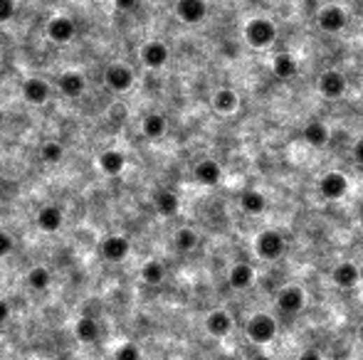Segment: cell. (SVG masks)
<instances>
[{
    "mask_svg": "<svg viewBox=\"0 0 363 360\" xmlns=\"http://www.w3.org/2000/svg\"><path fill=\"white\" fill-rule=\"evenodd\" d=\"M35 222H37V227H40L43 232H48V235H55V232L62 230L64 215H62V210H59L55 203H48V205H43V208L37 210Z\"/></svg>",
    "mask_w": 363,
    "mask_h": 360,
    "instance_id": "obj_13",
    "label": "cell"
},
{
    "mask_svg": "<svg viewBox=\"0 0 363 360\" xmlns=\"http://www.w3.org/2000/svg\"><path fill=\"white\" fill-rule=\"evenodd\" d=\"M134 82H136V77H134V72H131L129 64L111 62L109 67L104 69V84L111 89V92H116V94L129 92V89L134 87Z\"/></svg>",
    "mask_w": 363,
    "mask_h": 360,
    "instance_id": "obj_4",
    "label": "cell"
},
{
    "mask_svg": "<svg viewBox=\"0 0 363 360\" xmlns=\"http://www.w3.org/2000/svg\"><path fill=\"white\" fill-rule=\"evenodd\" d=\"M353 161H356L358 166H363V138H358V141L353 143Z\"/></svg>",
    "mask_w": 363,
    "mask_h": 360,
    "instance_id": "obj_37",
    "label": "cell"
},
{
    "mask_svg": "<svg viewBox=\"0 0 363 360\" xmlns=\"http://www.w3.org/2000/svg\"><path fill=\"white\" fill-rule=\"evenodd\" d=\"M242 37H245L250 48L264 50L277 40V25L269 17H252V20H248L245 30H242Z\"/></svg>",
    "mask_w": 363,
    "mask_h": 360,
    "instance_id": "obj_1",
    "label": "cell"
},
{
    "mask_svg": "<svg viewBox=\"0 0 363 360\" xmlns=\"http://www.w3.org/2000/svg\"><path fill=\"white\" fill-rule=\"evenodd\" d=\"M225 55H230V57H232V55H235V48H232V45H227V48H225Z\"/></svg>",
    "mask_w": 363,
    "mask_h": 360,
    "instance_id": "obj_40",
    "label": "cell"
},
{
    "mask_svg": "<svg viewBox=\"0 0 363 360\" xmlns=\"http://www.w3.org/2000/svg\"><path fill=\"white\" fill-rule=\"evenodd\" d=\"M17 13L15 0H0V22H10Z\"/></svg>",
    "mask_w": 363,
    "mask_h": 360,
    "instance_id": "obj_33",
    "label": "cell"
},
{
    "mask_svg": "<svg viewBox=\"0 0 363 360\" xmlns=\"http://www.w3.org/2000/svg\"><path fill=\"white\" fill-rule=\"evenodd\" d=\"M361 224H363V217H361Z\"/></svg>",
    "mask_w": 363,
    "mask_h": 360,
    "instance_id": "obj_44",
    "label": "cell"
},
{
    "mask_svg": "<svg viewBox=\"0 0 363 360\" xmlns=\"http://www.w3.org/2000/svg\"><path fill=\"white\" fill-rule=\"evenodd\" d=\"M138 59H141L143 67H148V69H164L166 64H169V59H171V50H169L166 42L151 40L141 48Z\"/></svg>",
    "mask_w": 363,
    "mask_h": 360,
    "instance_id": "obj_7",
    "label": "cell"
},
{
    "mask_svg": "<svg viewBox=\"0 0 363 360\" xmlns=\"http://www.w3.org/2000/svg\"><path fill=\"white\" fill-rule=\"evenodd\" d=\"M40 158H43L45 163H59L64 158V146L59 141H45L43 146H40Z\"/></svg>",
    "mask_w": 363,
    "mask_h": 360,
    "instance_id": "obj_31",
    "label": "cell"
},
{
    "mask_svg": "<svg viewBox=\"0 0 363 360\" xmlns=\"http://www.w3.org/2000/svg\"><path fill=\"white\" fill-rule=\"evenodd\" d=\"M358 340H361V343H363V324L358 326Z\"/></svg>",
    "mask_w": 363,
    "mask_h": 360,
    "instance_id": "obj_41",
    "label": "cell"
},
{
    "mask_svg": "<svg viewBox=\"0 0 363 360\" xmlns=\"http://www.w3.org/2000/svg\"><path fill=\"white\" fill-rule=\"evenodd\" d=\"M332 282L339 289H353L361 282V269L353 261H339L332 272Z\"/></svg>",
    "mask_w": 363,
    "mask_h": 360,
    "instance_id": "obj_20",
    "label": "cell"
},
{
    "mask_svg": "<svg viewBox=\"0 0 363 360\" xmlns=\"http://www.w3.org/2000/svg\"><path fill=\"white\" fill-rule=\"evenodd\" d=\"M316 25L327 35H339L348 25V15L341 6H324L316 13Z\"/></svg>",
    "mask_w": 363,
    "mask_h": 360,
    "instance_id": "obj_6",
    "label": "cell"
},
{
    "mask_svg": "<svg viewBox=\"0 0 363 360\" xmlns=\"http://www.w3.org/2000/svg\"><path fill=\"white\" fill-rule=\"evenodd\" d=\"M141 348H138L136 343H131V340H127V343H121L119 348L114 350V360H141Z\"/></svg>",
    "mask_w": 363,
    "mask_h": 360,
    "instance_id": "obj_32",
    "label": "cell"
},
{
    "mask_svg": "<svg viewBox=\"0 0 363 360\" xmlns=\"http://www.w3.org/2000/svg\"><path fill=\"white\" fill-rule=\"evenodd\" d=\"M237 106H240V96H237L235 89L222 87V89H218L215 94H213V109H215L218 114H222V116L235 114Z\"/></svg>",
    "mask_w": 363,
    "mask_h": 360,
    "instance_id": "obj_22",
    "label": "cell"
},
{
    "mask_svg": "<svg viewBox=\"0 0 363 360\" xmlns=\"http://www.w3.org/2000/svg\"><path fill=\"white\" fill-rule=\"evenodd\" d=\"M348 193V178L339 171H329L319 178V195L329 203H336V200L346 198Z\"/></svg>",
    "mask_w": 363,
    "mask_h": 360,
    "instance_id": "obj_5",
    "label": "cell"
},
{
    "mask_svg": "<svg viewBox=\"0 0 363 360\" xmlns=\"http://www.w3.org/2000/svg\"><path fill=\"white\" fill-rule=\"evenodd\" d=\"M50 96H52V84L45 82V79L30 77L22 82V99H25L27 104L43 106L50 101Z\"/></svg>",
    "mask_w": 363,
    "mask_h": 360,
    "instance_id": "obj_9",
    "label": "cell"
},
{
    "mask_svg": "<svg viewBox=\"0 0 363 360\" xmlns=\"http://www.w3.org/2000/svg\"><path fill=\"white\" fill-rule=\"evenodd\" d=\"M77 35V25H74L72 17L67 15H55L52 20L48 22V37L57 45H67V42L74 40Z\"/></svg>",
    "mask_w": 363,
    "mask_h": 360,
    "instance_id": "obj_15",
    "label": "cell"
},
{
    "mask_svg": "<svg viewBox=\"0 0 363 360\" xmlns=\"http://www.w3.org/2000/svg\"><path fill=\"white\" fill-rule=\"evenodd\" d=\"M277 321L269 316V313H255L252 319L248 321V338L257 345H264V343H272L277 338Z\"/></svg>",
    "mask_w": 363,
    "mask_h": 360,
    "instance_id": "obj_2",
    "label": "cell"
},
{
    "mask_svg": "<svg viewBox=\"0 0 363 360\" xmlns=\"http://www.w3.org/2000/svg\"><path fill=\"white\" fill-rule=\"evenodd\" d=\"M99 254L104 257L106 261H124L129 254H131V242L121 235H111V237H106V240H101Z\"/></svg>",
    "mask_w": 363,
    "mask_h": 360,
    "instance_id": "obj_14",
    "label": "cell"
},
{
    "mask_svg": "<svg viewBox=\"0 0 363 360\" xmlns=\"http://www.w3.org/2000/svg\"><path fill=\"white\" fill-rule=\"evenodd\" d=\"M255 252H257L259 259L274 261L285 254V237L277 230H262L255 240Z\"/></svg>",
    "mask_w": 363,
    "mask_h": 360,
    "instance_id": "obj_3",
    "label": "cell"
},
{
    "mask_svg": "<svg viewBox=\"0 0 363 360\" xmlns=\"http://www.w3.org/2000/svg\"><path fill=\"white\" fill-rule=\"evenodd\" d=\"M316 87H319L321 96H327V99H339V96L346 94V77H343L341 72H336V69H327V72H321Z\"/></svg>",
    "mask_w": 363,
    "mask_h": 360,
    "instance_id": "obj_11",
    "label": "cell"
},
{
    "mask_svg": "<svg viewBox=\"0 0 363 360\" xmlns=\"http://www.w3.org/2000/svg\"><path fill=\"white\" fill-rule=\"evenodd\" d=\"M97 166H99V171L104 173V175L116 178L127 168V156H124L119 148H106V151H101L99 158H97Z\"/></svg>",
    "mask_w": 363,
    "mask_h": 360,
    "instance_id": "obj_18",
    "label": "cell"
},
{
    "mask_svg": "<svg viewBox=\"0 0 363 360\" xmlns=\"http://www.w3.org/2000/svg\"><path fill=\"white\" fill-rule=\"evenodd\" d=\"M306 303V294L301 287H285L277 294V308L287 316H294L304 308Z\"/></svg>",
    "mask_w": 363,
    "mask_h": 360,
    "instance_id": "obj_12",
    "label": "cell"
},
{
    "mask_svg": "<svg viewBox=\"0 0 363 360\" xmlns=\"http://www.w3.org/2000/svg\"><path fill=\"white\" fill-rule=\"evenodd\" d=\"M74 336H77L79 343H94V340H99V324H97V319H92V316L77 319Z\"/></svg>",
    "mask_w": 363,
    "mask_h": 360,
    "instance_id": "obj_24",
    "label": "cell"
},
{
    "mask_svg": "<svg viewBox=\"0 0 363 360\" xmlns=\"http://www.w3.org/2000/svg\"><path fill=\"white\" fill-rule=\"evenodd\" d=\"M40 360H50V358H40Z\"/></svg>",
    "mask_w": 363,
    "mask_h": 360,
    "instance_id": "obj_43",
    "label": "cell"
},
{
    "mask_svg": "<svg viewBox=\"0 0 363 360\" xmlns=\"http://www.w3.org/2000/svg\"><path fill=\"white\" fill-rule=\"evenodd\" d=\"M301 138L311 148H324L329 143V138H332V131H329V126L324 121H309L304 126V131H301Z\"/></svg>",
    "mask_w": 363,
    "mask_h": 360,
    "instance_id": "obj_21",
    "label": "cell"
},
{
    "mask_svg": "<svg viewBox=\"0 0 363 360\" xmlns=\"http://www.w3.org/2000/svg\"><path fill=\"white\" fill-rule=\"evenodd\" d=\"M240 208L248 215H262L267 210V198L259 190H245L240 195Z\"/></svg>",
    "mask_w": 363,
    "mask_h": 360,
    "instance_id": "obj_27",
    "label": "cell"
},
{
    "mask_svg": "<svg viewBox=\"0 0 363 360\" xmlns=\"http://www.w3.org/2000/svg\"><path fill=\"white\" fill-rule=\"evenodd\" d=\"M252 360H274V358H269V355H264V353H259V355H255Z\"/></svg>",
    "mask_w": 363,
    "mask_h": 360,
    "instance_id": "obj_39",
    "label": "cell"
},
{
    "mask_svg": "<svg viewBox=\"0 0 363 360\" xmlns=\"http://www.w3.org/2000/svg\"><path fill=\"white\" fill-rule=\"evenodd\" d=\"M299 360H324V355H321L319 350H314V348H306V350H301Z\"/></svg>",
    "mask_w": 363,
    "mask_h": 360,
    "instance_id": "obj_38",
    "label": "cell"
},
{
    "mask_svg": "<svg viewBox=\"0 0 363 360\" xmlns=\"http://www.w3.org/2000/svg\"><path fill=\"white\" fill-rule=\"evenodd\" d=\"M136 6H138V0H114V8L116 10H121V13L136 10Z\"/></svg>",
    "mask_w": 363,
    "mask_h": 360,
    "instance_id": "obj_35",
    "label": "cell"
},
{
    "mask_svg": "<svg viewBox=\"0 0 363 360\" xmlns=\"http://www.w3.org/2000/svg\"><path fill=\"white\" fill-rule=\"evenodd\" d=\"M0 141H3V134H0Z\"/></svg>",
    "mask_w": 363,
    "mask_h": 360,
    "instance_id": "obj_42",
    "label": "cell"
},
{
    "mask_svg": "<svg viewBox=\"0 0 363 360\" xmlns=\"http://www.w3.org/2000/svg\"><path fill=\"white\" fill-rule=\"evenodd\" d=\"M57 92L64 99H79L87 92V77L77 69H67L57 77Z\"/></svg>",
    "mask_w": 363,
    "mask_h": 360,
    "instance_id": "obj_8",
    "label": "cell"
},
{
    "mask_svg": "<svg viewBox=\"0 0 363 360\" xmlns=\"http://www.w3.org/2000/svg\"><path fill=\"white\" fill-rule=\"evenodd\" d=\"M193 178L198 180L200 185L213 188V185H218L222 180V166L218 161H213V158H203V161L195 163Z\"/></svg>",
    "mask_w": 363,
    "mask_h": 360,
    "instance_id": "obj_17",
    "label": "cell"
},
{
    "mask_svg": "<svg viewBox=\"0 0 363 360\" xmlns=\"http://www.w3.org/2000/svg\"><path fill=\"white\" fill-rule=\"evenodd\" d=\"M138 277H141L143 284H151V287L161 284V282L166 279V266H164V261H158V259L143 261V266H141V272H138Z\"/></svg>",
    "mask_w": 363,
    "mask_h": 360,
    "instance_id": "obj_28",
    "label": "cell"
},
{
    "mask_svg": "<svg viewBox=\"0 0 363 360\" xmlns=\"http://www.w3.org/2000/svg\"><path fill=\"white\" fill-rule=\"evenodd\" d=\"M176 15L185 25H198L206 20L208 3L206 0H176Z\"/></svg>",
    "mask_w": 363,
    "mask_h": 360,
    "instance_id": "obj_10",
    "label": "cell"
},
{
    "mask_svg": "<svg viewBox=\"0 0 363 360\" xmlns=\"http://www.w3.org/2000/svg\"><path fill=\"white\" fill-rule=\"evenodd\" d=\"M198 242H200V237L193 227H180V230H176V235H173V247H176V252H180V254L193 252L195 247H198Z\"/></svg>",
    "mask_w": 363,
    "mask_h": 360,
    "instance_id": "obj_29",
    "label": "cell"
},
{
    "mask_svg": "<svg viewBox=\"0 0 363 360\" xmlns=\"http://www.w3.org/2000/svg\"><path fill=\"white\" fill-rule=\"evenodd\" d=\"M10 316H13V306L6 301V298H0V326L6 324V321L10 319Z\"/></svg>",
    "mask_w": 363,
    "mask_h": 360,
    "instance_id": "obj_36",
    "label": "cell"
},
{
    "mask_svg": "<svg viewBox=\"0 0 363 360\" xmlns=\"http://www.w3.org/2000/svg\"><path fill=\"white\" fill-rule=\"evenodd\" d=\"M255 279H257V274H255L252 264H248V261H237V264L230 266V272H227V284L235 291H248L255 284Z\"/></svg>",
    "mask_w": 363,
    "mask_h": 360,
    "instance_id": "obj_16",
    "label": "cell"
},
{
    "mask_svg": "<svg viewBox=\"0 0 363 360\" xmlns=\"http://www.w3.org/2000/svg\"><path fill=\"white\" fill-rule=\"evenodd\" d=\"M27 287H30L32 291H48V289L52 287V272L43 264L32 266L30 272H27Z\"/></svg>",
    "mask_w": 363,
    "mask_h": 360,
    "instance_id": "obj_25",
    "label": "cell"
},
{
    "mask_svg": "<svg viewBox=\"0 0 363 360\" xmlns=\"http://www.w3.org/2000/svg\"><path fill=\"white\" fill-rule=\"evenodd\" d=\"M206 331L213 336V338H225L232 331V316L225 311V308H213L206 316Z\"/></svg>",
    "mask_w": 363,
    "mask_h": 360,
    "instance_id": "obj_19",
    "label": "cell"
},
{
    "mask_svg": "<svg viewBox=\"0 0 363 360\" xmlns=\"http://www.w3.org/2000/svg\"><path fill=\"white\" fill-rule=\"evenodd\" d=\"M166 131H169V121H166L161 114H148V116H143V121H141V134L148 138V141H158V138H164V136H166Z\"/></svg>",
    "mask_w": 363,
    "mask_h": 360,
    "instance_id": "obj_23",
    "label": "cell"
},
{
    "mask_svg": "<svg viewBox=\"0 0 363 360\" xmlns=\"http://www.w3.org/2000/svg\"><path fill=\"white\" fill-rule=\"evenodd\" d=\"M297 59L292 57L290 52H279L277 57L272 59V72H274V77H279V79H292L297 74Z\"/></svg>",
    "mask_w": 363,
    "mask_h": 360,
    "instance_id": "obj_30",
    "label": "cell"
},
{
    "mask_svg": "<svg viewBox=\"0 0 363 360\" xmlns=\"http://www.w3.org/2000/svg\"><path fill=\"white\" fill-rule=\"evenodd\" d=\"M153 205H156L158 215H164V217H173L180 208L178 195H176L173 190H158L156 198H153Z\"/></svg>",
    "mask_w": 363,
    "mask_h": 360,
    "instance_id": "obj_26",
    "label": "cell"
},
{
    "mask_svg": "<svg viewBox=\"0 0 363 360\" xmlns=\"http://www.w3.org/2000/svg\"><path fill=\"white\" fill-rule=\"evenodd\" d=\"M13 250H15V240H13L8 232H0V259H3V257H10Z\"/></svg>",
    "mask_w": 363,
    "mask_h": 360,
    "instance_id": "obj_34",
    "label": "cell"
}]
</instances>
